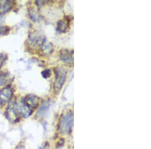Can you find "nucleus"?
<instances>
[{"instance_id":"nucleus-1","label":"nucleus","mask_w":151,"mask_h":149,"mask_svg":"<svg viewBox=\"0 0 151 149\" xmlns=\"http://www.w3.org/2000/svg\"><path fill=\"white\" fill-rule=\"evenodd\" d=\"M74 123V115L72 113L69 112L65 113L60 120L59 130L63 135L70 133L72 130Z\"/></svg>"},{"instance_id":"nucleus-2","label":"nucleus","mask_w":151,"mask_h":149,"mask_svg":"<svg viewBox=\"0 0 151 149\" xmlns=\"http://www.w3.org/2000/svg\"><path fill=\"white\" fill-rule=\"evenodd\" d=\"M55 79L53 84L54 91L57 93H60L65 82L67 77L66 70L63 68H58L55 70Z\"/></svg>"},{"instance_id":"nucleus-3","label":"nucleus","mask_w":151,"mask_h":149,"mask_svg":"<svg viewBox=\"0 0 151 149\" xmlns=\"http://www.w3.org/2000/svg\"><path fill=\"white\" fill-rule=\"evenodd\" d=\"M73 53L74 52L73 50L67 49L62 50L60 52V59L65 63L73 64L74 60Z\"/></svg>"},{"instance_id":"nucleus-4","label":"nucleus","mask_w":151,"mask_h":149,"mask_svg":"<svg viewBox=\"0 0 151 149\" xmlns=\"http://www.w3.org/2000/svg\"><path fill=\"white\" fill-rule=\"evenodd\" d=\"M13 95L12 89L10 86H6L0 91L1 103H7L10 100Z\"/></svg>"},{"instance_id":"nucleus-5","label":"nucleus","mask_w":151,"mask_h":149,"mask_svg":"<svg viewBox=\"0 0 151 149\" xmlns=\"http://www.w3.org/2000/svg\"><path fill=\"white\" fill-rule=\"evenodd\" d=\"M24 104L28 107L35 108H37L39 104V99L37 96L33 95H28L25 98Z\"/></svg>"},{"instance_id":"nucleus-6","label":"nucleus","mask_w":151,"mask_h":149,"mask_svg":"<svg viewBox=\"0 0 151 149\" xmlns=\"http://www.w3.org/2000/svg\"><path fill=\"white\" fill-rule=\"evenodd\" d=\"M16 110L24 118H28L31 115V110L24 103H20L17 105Z\"/></svg>"},{"instance_id":"nucleus-7","label":"nucleus","mask_w":151,"mask_h":149,"mask_svg":"<svg viewBox=\"0 0 151 149\" xmlns=\"http://www.w3.org/2000/svg\"><path fill=\"white\" fill-rule=\"evenodd\" d=\"M13 5V2L11 1H0V13L4 14L10 10Z\"/></svg>"},{"instance_id":"nucleus-8","label":"nucleus","mask_w":151,"mask_h":149,"mask_svg":"<svg viewBox=\"0 0 151 149\" xmlns=\"http://www.w3.org/2000/svg\"><path fill=\"white\" fill-rule=\"evenodd\" d=\"M45 39H41L40 36L36 35V34L31 35L29 37V42L32 45L39 46L43 43Z\"/></svg>"},{"instance_id":"nucleus-9","label":"nucleus","mask_w":151,"mask_h":149,"mask_svg":"<svg viewBox=\"0 0 151 149\" xmlns=\"http://www.w3.org/2000/svg\"><path fill=\"white\" fill-rule=\"evenodd\" d=\"M50 101H45V103H43L42 105H41L40 109L38 111L36 115H37L38 117H42L49 110V108H50Z\"/></svg>"},{"instance_id":"nucleus-10","label":"nucleus","mask_w":151,"mask_h":149,"mask_svg":"<svg viewBox=\"0 0 151 149\" xmlns=\"http://www.w3.org/2000/svg\"><path fill=\"white\" fill-rule=\"evenodd\" d=\"M6 115L9 120L13 122L17 118V114L13 106H10L7 108Z\"/></svg>"},{"instance_id":"nucleus-11","label":"nucleus","mask_w":151,"mask_h":149,"mask_svg":"<svg viewBox=\"0 0 151 149\" xmlns=\"http://www.w3.org/2000/svg\"><path fill=\"white\" fill-rule=\"evenodd\" d=\"M68 23L65 20H60L57 23V30L60 33L65 32L68 29Z\"/></svg>"},{"instance_id":"nucleus-12","label":"nucleus","mask_w":151,"mask_h":149,"mask_svg":"<svg viewBox=\"0 0 151 149\" xmlns=\"http://www.w3.org/2000/svg\"><path fill=\"white\" fill-rule=\"evenodd\" d=\"M42 49L43 53L45 54H50L53 51V47L52 45L50 42L45 40L42 44Z\"/></svg>"},{"instance_id":"nucleus-13","label":"nucleus","mask_w":151,"mask_h":149,"mask_svg":"<svg viewBox=\"0 0 151 149\" xmlns=\"http://www.w3.org/2000/svg\"><path fill=\"white\" fill-rule=\"evenodd\" d=\"M52 71L49 69H45L41 72V75L42 76V77L45 79L50 77V76H52Z\"/></svg>"},{"instance_id":"nucleus-14","label":"nucleus","mask_w":151,"mask_h":149,"mask_svg":"<svg viewBox=\"0 0 151 149\" xmlns=\"http://www.w3.org/2000/svg\"><path fill=\"white\" fill-rule=\"evenodd\" d=\"M8 82V76L6 74H3L0 76V86H4Z\"/></svg>"},{"instance_id":"nucleus-15","label":"nucleus","mask_w":151,"mask_h":149,"mask_svg":"<svg viewBox=\"0 0 151 149\" xmlns=\"http://www.w3.org/2000/svg\"><path fill=\"white\" fill-rule=\"evenodd\" d=\"M9 28L5 26H0V35L5 34L6 33L8 32Z\"/></svg>"},{"instance_id":"nucleus-16","label":"nucleus","mask_w":151,"mask_h":149,"mask_svg":"<svg viewBox=\"0 0 151 149\" xmlns=\"http://www.w3.org/2000/svg\"><path fill=\"white\" fill-rule=\"evenodd\" d=\"M6 56L3 53H0V67L2 66L4 62L5 61Z\"/></svg>"},{"instance_id":"nucleus-17","label":"nucleus","mask_w":151,"mask_h":149,"mask_svg":"<svg viewBox=\"0 0 151 149\" xmlns=\"http://www.w3.org/2000/svg\"><path fill=\"white\" fill-rule=\"evenodd\" d=\"M39 149H47V146H43L40 148Z\"/></svg>"}]
</instances>
